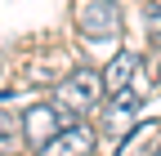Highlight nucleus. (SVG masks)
<instances>
[{"instance_id": "f257e3e1", "label": "nucleus", "mask_w": 161, "mask_h": 156, "mask_svg": "<svg viewBox=\"0 0 161 156\" xmlns=\"http://www.w3.org/2000/svg\"><path fill=\"white\" fill-rule=\"evenodd\" d=\"M54 103H58V112H63L67 121L94 112L98 103H103V71H94V67H76L72 76H63V81H58Z\"/></svg>"}, {"instance_id": "f03ea898", "label": "nucleus", "mask_w": 161, "mask_h": 156, "mask_svg": "<svg viewBox=\"0 0 161 156\" xmlns=\"http://www.w3.org/2000/svg\"><path fill=\"white\" fill-rule=\"evenodd\" d=\"M76 31L85 36V40H116V36L125 31L121 5L116 0H94V5H85L80 18H76Z\"/></svg>"}, {"instance_id": "7ed1b4c3", "label": "nucleus", "mask_w": 161, "mask_h": 156, "mask_svg": "<svg viewBox=\"0 0 161 156\" xmlns=\"http://www.w3.org/2000/svg\"><path fill=\"white\" fill-rule=\"evenodd\" d=\"M18 125H23V143H31V147L40 152V147H45L58 129H63V125H72V121L58 112V103H31L23 116H18Z\"/></svg>"}, {"instance_id": "20e7f679", "label": "nucleus", "mask_w": 161, "mask_h": 156, "mask_svg": "<svg viewBox=\"0 0 161 156\" xmlns=\"http://www.w3.org/2000/svg\"><path fill=\"white\" fill-rule=\"evenodd\" d=\"M94 147H98V134H94L90 125L72 121V125H63V129H58L54 138L36 152V156H94Z\"/></svg>"}, {"instance_id": "39448f33", "label": "nucleus", "mask_w": 161, "mask_h": 156, "mask_svg": "<svg viewBox=\"0 0 161 156\" xmlns=\"http://www.w3.org/2000/svg\"><path fill=\"white\" fill-rule=\"evenodd\" d=\"M139 67H143V58H139V54H130V49L112 54V63H108V71H103V98L116 94V89H125L134 76H139Z\"/></svg>"}, {"instance_id": "423d86ee", "label": "nucleus", "mask_w": 161, "mask_h": 156, "mask_svg": "<svg viewBox=\"0 0 161 156\" xmlns=\"http://www.w3.org/2000/svg\"><path fill=\"white\" fill-rule=\"evenodd\" d=\"M18 138H23V125H18L9 112H0V147H14Z\"/></svg>"}, {"instance_id": "0eeeda50", "label": "nucleus", "mask_w": 161, "mask_h": 156, "mask_svg": "<svg viewBox=\"0 0 161 156\" xmlns=\"http://www.w3.org/2000/svg\"><path fill=\"white\" fill-rule=\"evenodd\" d=\"M143 27L152 36V45H161V5H143Z\"/></svg>"}, {"instance_id": "6e6552de", "label": "nucleus", "mask_w": 161, "mask_h": 156, "mask_svg": "<svg viewBox=\"0 0 161 156\" xmlns=\"http://www.w3.org/2000/svg\"><path fill=\"white\" fill-rule=\"evenodd\" d=\"M148 81H152V89H161V45H152V54H148Z\"/></svg>"}, {"instance_id": "1a4fd4ad", "label": "nucleus", "mask_w": 161, "mask_h": 156, "mask_svg": "<svg viewBox=\"0 0 161 156\" xmlns=\"http://www.w3.org/2000/svg\"><path fill=\"white\" fill-rule=\"evenodd\" d=\"M130 156H161V147H139V152H130Z\"/></svg>"}]
</instances>
